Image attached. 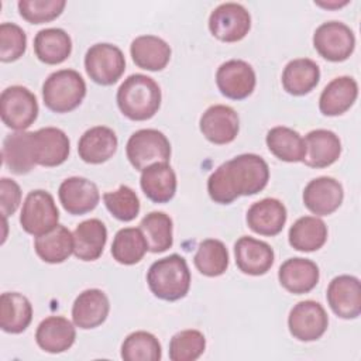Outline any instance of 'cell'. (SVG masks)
<instances>
[{
    "label": "cell",
    "instance_id": "1",
    "mask_svg": "<svg viewBox=\"0 0 361 361\" xmlns=\"http://www.w3.org/2000/svg\"><path fill=\"white\" fill-rule=\"evenodd\" d=\"M269 180V168L257 154H241L221 164L207 179L210 199L219 204H230L240 196L261 192Z\"/></svg>",
    "mask_w": 361,
    "mask_h": 361
},
{
    "label": "cell",
    "instance_id": "2",
    "mask_svg": "<svg viewBox=\"0 0 361 361\" xmlns=\"http://www.w3.org/2000/svg\"><path fill=\"white\" fill-rule=\"evenodd\" d=\"M159 85L142 73L130 75L120 85L116 100L123 116L133 121H145L154 117L161 107Z\"/></svg>",
    "mask_w": 361,
    "mask_h": 361
},
{
    "label": "cell",
    "instance_id": "3",
    "mask_svg": "<svg viewBox=\"0 0 361 361\" xmlns=\"http://www.w3.org/2000/svg\"><path fill=\"white\" fill-rule=\"evenodd\" d=\"M147 283L158 299L175 302L185 298L190 288L186 259L179 254H171L152 262L147 272Z\"/></svg>",
    "mask_w": 361,
    "mask_h": 361
},
{
    "label": "cell",
    "instance_id": "4",
    "mask_svg": "<svg viewBox=\"0 0 361 361\" xmlns=\"http://www.w3.org/2000/svg\"><path fill=\"white\" fill-rule=\"evenodd\" d=\"M86 96V83L79 72L61 69L51 73L42 85V100L54 113L75 110Z\"/></svg>",
    "mask_w": 361,
    "mask_h": 361
},
{
    "label": "cell",
    "instance_id": "5",
    "mask_svg": "<svg viewBox=\"0 0 361 361\" xmlns=\"http://www.w3.org/2000/svg\"><path fill=\"white\" fill-rule=\"evenodd\" d=\"M126 154L134 169L144 171L152 164L169 161L171 142L164 133L155 128H142L130 135Z\"/></svg>",
    "mask_w": 361,
    "mask_h": 361
},
{
    "label": "cell",
    "instance_id": "6",
    "mask_svg": "<svg viewBox=\"0 0 361 361\" xmlns=\"http://www.w3.org/2000/svg\"><path fill=\"white\" fill-rule=\"evenodd\" d=\"M59 210L52 195L42 189L31 190L20 213V224L23 230L34 237L42 235L58 226Z\"/></svg>",
    "mask_w": 361,
    "mask_h": 361
},
{
    "label": "cell",
    "instance_id": "7",
    "mask_svg": "<svg viewBox=\"0 0 361 361\" xmlns=\"http://www.w3.org/2000/svg\"><path fill=\"white\" fill-rule=\"evenodd\" d=\"M0 116L6 127L16 131H25L38 116L35 94L20 85L4 89L0 96Z\"/></svg>",
    "mask_w": 361,
    "mask_h": 361
},
{
    "label": "cell",
    "instance_id": "8",
    "mask_svg": "<svg viewBox=\"0 0 361 361\" xmlns=\"http://www.w3.org/2000/svg\"><path fill=\"white\" fill-rule=\"evenodd\" d=\"M85 69L94 83L102 86L114 85L126 71L124 54L113 44H94L85 55Z\"/></svg>",
    "mask_w": 361,
    "mask_h": 361
},
{
    "label": "cell",
    "instance_id": "9",
    "mask_svg": "<svg viewBox=\"0 0 361 361\" xmlns=\"http://www.w3.org/2000/svg\"><path fill=\"white\" fill-rule=\"evenodd\" d=\"M313 47L319 55L330 62H343L355 48V37L348 25L341 21H327L313 34Z\"/></svg>",
    "mask_w": 361,
    "mask_h": 361
},
{
    "label": "cell",
    "instance_id": "10",
    "mask_svg": "<svg viewBox=\"0 0 361 361\" xmlns=\"http://www.w3.org/2000/svg\"><path fill=\"white\" fill-rule=\"evenodd\" d=\"M251 28L248 10L238 3H223L209 17V30L221 42L241 41Z\"/></svg>",
    "mask_w": 361,
    "mask_h": 361
},
{
    "label": "cell",
    "instance_id": "11",
    "mask_svg": "<svg viewBox=\"0 0 361 361\" xmlns=\"http://www.w3.org/2000/svg\"><path fill=\"white\" fill-rule=\"evenodd\" d=\"M289 333L299 341L319 340L329 327V317L324 307L316 300L296 303L288 316Z\"/></svg>",
    "mask_w": 361,
    "mask_h": 361
},
{
    "label": "cell",
    "instance_id": "12",
    "mask_svg": "<svg viewBox=\"0 0 361 361\" xmlns=\"http://www.w3.org/2000/svg\"><path fill=\"white\" fill-rule=\"evenodd\" d=\"M257 78L252 66L241 59H230L221 63L216 72V85L223 96L231 100H243L255 89Z\"/></svg>",
    "mask_w": 361,
    "mask_h": 361
},
{
    "label": "cell",
    "instance_id": "13",
    "mask_svg": "<svg viewBox=\"0 0 361 361\" xmlns=\"http://www.w3.org/2000/svg\"><path fill=\"white\" fill-rule=\"evenodd\" d=\"M199 128L204 138L213 144L224 145L235 140L240 130V120L235 110L226 104H214L204 110Z\"/></svg>",
    "mask_w": 361,
    "mask_h": 361
},
{
    "label": "cell",
    "instance_id": "14",
    "mask_svg": "<svg viewBox=\"0 0 361 361\" xmlns=\"http://www.w3.org/2000/svg\"><path fill=\"white\" fill-rule=\"evenodd\" d=\"M330 309L341 319H355L361 313V283L357 276L338 275L326 293Z\"/></svg>",
    "mask_w": 361,
    "mask_h": 361
},
{
    "label": "cell",
    "instance_id": "15",
    "mask_svg": "<svg viewBox=\"0 0 361 361\" xmlns=\"http://www.w3.org/2000/svg\"><path fill=\"white\" fill-rule=\"evenodd\" d=\"M344 190L338 180L330 176L312 179L303 189V203L316 216H329L343 203Z\"/></svg>",
    "mask_w": 361,
    "mask_h": 361
},
{
    "label": "cell",
    "instance_id": "16",
    "mask_svg": "<svg viewBox=\"0 0 361 361\" xmlns=\"http://www.w3.org/2000/svg\"><path fill=\"white\" fill-rule=\"evenodd\" d=\"M58 196L62 207L73 216H82L92 212L100 200L96 183L82 176H71L65 179L59 185Z\"/></svg>",
    "mask_w": 361,
    "mask_h": 361
},
{
    "label": "cell",
    "instance_id": "17",
    "mask_svg": "<svg viewBox=\"0 0 361 361\" xmlns=\"http://www.w3.org/2000/svg\"><path fill=\"white\" fill-rule=\"evenodd\" d=\"M234 257L243 274L259 276L267 274L275 259L274 250L265 241L243 235L234 244Z\"/></svg>",
    "mask_w": 361,
    "mask_h": 361
},
{
    "label": "cell",
    "instance_id": "18",
    "mask_svg": "<svg viewBox=\"0 0 361 361\" xmlns=\"http://www.w3.org/2000/svg\"><path fill=\"white\" fill-rule=\"evenodd\" d=\"M1 158L4 166L16 175H25L35 166L32 131H16L3 140Z\"/></svg>",
    "mask_w": 361,
    "mask_h": 361
},
{
    "label": "cell",
    "instance_id": "19",
    "mask_svg": "<svg viewBox=\"0 0 361 361\" xmlns=\"http://www.w3.org/2000/svg\"><path fill=\"white\" fill-rule=\"evenodd\" d=\"M303 164L310 168H326L334 164L341 154V141L330 130L317 128L306 134Z\"/></svg>",
    "mask_w": 361,
    "mask_h": 361
},
{
    "label": "cell",
    "instance_id": "20",
    "mask_svg": "<svg viewBox=\"0 0 361 361\" xmlns=\"http://www.w3.org/2000/svg\"><path fill=\"white\" fill-rule=\"evenodd\" d=\"M286 217V207L281 200L265 197L250 206L247 212V224L259 235L274 237L282 231Z\"/></svg>",
    "mask_w": 361,
    "mask_h": 361
},
{
    "label": "cell",
    "instance_id": "21",
    "mask_svg": "<svg viewBox=\"0 0 361 361\" xmlns=\"http://www.w3.org/2000/svg\"><path fill=\"white\" fill-rule=\"evenodd\" d=\"M110 312L107 295L100 289H86L72 305V320L79 329L89 330L104 323Z\"/></svg>",
    "mask_w": 361,
    "mask_h": 361
},
{
    "label": "cell",
    "instance_id": "22",
    "mask_svg": "<svg viewBox=\"0 0 361 361\" xmlns=\"http://www.w3.org/2000/svg\"><path fill=\"white\" fill-rule=\"evenodd\" d=\"M35 162L39 166H58L69 157V138L56 127H44L32 131Z\"/></svg>",
    "mask_w": 361,
    "mask_h": 361
},
{
    "label": "cell",
    "instance_id": "23",
    "mask_svg": "<svg viewBox=\"0 0 361 361\" xmlns=\"http://www.w3.org/2000/svg\"><path fill=\"white\" fill-rule=\"evenodd\" d=\"M117 135L106 126H96L86 130L78 142V152L86 164H103L117 151Z\"/></svg>",
    "mask_w": 361,
    "mask_h": 361
},
{
    "label": "cell",
    "instance_id": "24",
    "mask_svg": "<svg viewBox=\"0 0 361 361\" xmlns=\"http://www.w3.org/2000/svg\"><path fill=\"white\" fill-rule=\"evenodd\" d=\"M320 272L316 262L307 258H289L278 271V279L282 288L295 295L310 292L319 282Z\"/></svg>",
    "mask_w": 361,
    "mask_h": 361
},
{
    "label": "cell",
    "instance_id": "25",
    "mask_svg": "<svg viewBox=\"0 0 361 361\" xmlns=\"http://www.w3.org/2000/svg\"><path fill=\"white\" fill-rule=\"evenodd\" d=\"M76 338V330L66 317L49 316L44 319L35 331V341L41 350L59 354L69 350Z\"/></svg>",
    "mask_w": 361,
    "mask_h": 361
},
{
    "label": "cell",
    "instance_id": "26",
    "mask_svg": "<svg viewBox=\"0 0 361 361\" xmlns=\"http://www.w3.org/2000/svg\"><path fill=\"white\" fill-rule=\"evenodd\" d=\"M140 185L154 203L169 202L176 192V175L168 162H157L141 171Z\"/></svg>",
    "mask_w": 361,
    "mask_h": 361
},
{
    "label": "cell",
    "instance_id": "27",
    "mask_svg": "<svg viewBox=\"0 0 361 361\" xmlns=\"http://www.w3.org/2000/svg\"><path fill=\"white\" fill-rule=\"evenodd\" d=\"M358 96V85L351 76H338L323 89L319 97V109L324 116L344 114Z\"/></svg>",
    "mask_w": 361,
    "mask_h": 361
},
{
    "label": "cell",
    "instance_id": "28",
    "mask_svg": "<svg viewBox=\"0 0 361 361\" xmlns=\"http://www.w3.org/2000/svg\"><path fill=\"white\" fill-rule=\"evenodd\" d=\"M133 62L145 71H162L171 59V47L157 35H140L130 45Z\"/></svg>",
    "mask_w": 361,
    "mask_h": 361
},
{
    "label": "cell",
    "instance_id": "29",
    "mask_svg": "<svg viewBox=\"0 0 361 361\" xmlns=\"http://www.w3.org/2000/svg\"><path fill=\"white\" fill-rule=\"evenodd\" d=\"M107 228L99 219L79 223L73 231V254L82 261H96L106 245Z\"/></svg>",
    "mask_w": 361,
    "mask_h": 361
},
{
    "label": "cell",
    "instance_id": "30",
    "mask_svg": "<svg viewBox=\"0 0 361 361\" xmlns=\"http://www.w3.org/2000/svg\"><path fill=\"white\" fill-rule=\"evenodd\" d=\"M32 320L30 300L18 292H4L0 296V327L10 334L23 333Z\"/></svg>",
    "mask_w": 361,
    "mask_h": 361
},
{
    "label": "cell",
    "instance_id": "31",
    "mask_svg": "<svg viewBox=\"0 0 361 361\" xmlns=\"http://www.w3.org/2000/svg\"><path fill=\"white\" fill-rule=\"evenodd\" d=\"M320 80L319 65L309 58H298L285 66L282 72V86L293 96L310 93Z\"/></svg>",
    "mask_w": 361,
    "mask_h": 361
},
{
    "label": "cell",
    "instance_id": "32",
    "mask_svg": "<svg viewBox=\"0 0 361 361\" xmlns=\"http://www.w3.org/2000/svg\"><path fill=\"white\" fill-rule=\"evenodd\" d=\"M35 56L47 65H58L72 52V39L62 28H44L34 38Z\"/></svg>",
    "mask_w": 361,
    "mask_h": 361
},
{
    "label": "cell",
    "instance_id": "33",
    "mask_svg": "<svg viewBox=\"0 0 361 361\" xmlns=\"http://www.w3.org/2000/svg\"><path fill=\"white\" fill-rule=\"evenodd\" d=\"M288 240L298 251H317L327 241V226L316 216H303L290 226Z\"/></svg>",
    "mask_w": 361,
    "mask_h": 361
},
{
    "label": "cell",
    "instance_id": "34",
    "mask_svg": "<svg viewBox=\"0 0 361 361\" xmlns=\"http://www.w3.org/2000/svg\"><path fill=\"white\" fill-rule=\"evenodd\" d=\"M34 250L44 262L61 264L73 252V233L58 224L51 231L35 237Z\"/></svg>",
    "mask_w": 361,
    "mask_h": 361
},
{
    "label": "cell",
    "instance_id": "35",
    "mask_svg": "<svg viewBox=\"0 0 361 361\" xmlns=\"http://www.w3.org/2000/svg\"><path fill=\"white\" fill-rule=\"evenodd\" d=\"M267 147L283 162H302L305 158V140L293 128L278 126L267 133Z\"/></svg>",
    "mask_w": 361,
    "mask_h": 361
},
{
    "label": "cell",
    "instance_id": "36",
    "mask_svg": "<svg viewBox=\"0 0 361 361\" xmlns=\"http://www.w3.org/2000/svg\"><path fill=\"white\" fill-rule=\"evenodd\" d=\"M147 251L148 245L140 227H126L116 233L111 244V255L118 264H138Z\"/></svg>",
    "mask_w": 361,
    "mask_h": 361
},
{
    "label": "cell",
    "instance_id": "37",
    "mask_svg": "<svg viewBox=\"0 0 361 361\" xmlns=\"http://www.w3.org/2000/svg\"><path fill=\"white\" fill-rule=\"evenodd\" d=\"M172 219L164 212H151L142 217L140 230L148 245V251L158 254L164 252L173 244Z\"/></svg>",
    "mask_w": 361,
    "mask_h": 361
},
{
    "label": "cell",
    "instance_id": "38",
    "mask_svg": "<svg viewBox=\"0 0 361 361\" xmlns=\"http://www.w3.org/2000/svg\"><path fill=\"white\" fill-rule=\"evenodd\" d=\"M193 262L202 275L220 276L228 267V251L220 240L207 238L199 244Z\"/></svg>",
    "mask_w": 361,
    "mask_h": 361
},
{
    "label": "cell",
    "instance_id": "39",
    "mask_svg": "<svg viewBox=\"0 0 361 361\" xmlns=\"http://www.w3.org/2000/svg\"><path fill=\"white\" fill-rule=\"evenodd\" d=\"M162 348L158 338L148 331H134L121 344V358L124 361H159Z\"/></svg>",
    "mask_w": 361,
    "mask_h": 361
},
{
    "label": "cell",
    "instance_id": "40",
    "mask_svg": "<svg viewBox=\"0 0 361 361\" xmlns=\"http://www.w3.org/2000/svg\"><path fill=\"white\" fill-rule=\"evenodd\" d=\"M206 348V338L202 331L189 329L176 333L169 341V358L172 361H195Z\"/></svg>",
    "mask_w": 361,
    "mask_h": 361
},
{
    "label": "cell",
    "instance_id": "41",
    "mask_svg": "<svg viewBox=\"0 0 361 361\" xmlns=\"http://www.w3.org/2000/svg\"><path fill=\"white\" fill-rule=\"evenodd\" d=\"M103 202L111 216L120 221H131L140 213V199L127 185L118 186L117 190L106 192Z\"/></svg>",
    "mask_w": 361,
    "mask_h": 361
},
{
    "label": "cell",
    "instance_id": "42",
    "mask_svg": "<svg viewBox=\"0 0 361 361\" xmlns=\"http://www.w3.org/2000/svg\"><path fill=\"white\" fill-rule=\"evenodd\" d=\"M20 16L31 24H42L59 17L66 6L65 0H20Z\"/></svg>",
    "mask_w": 361,
    "mask_h": 361
},
{
    "label": "cell",
    "instance_id": "43",
    "mask_svg": "<svg viewBox=\"0 0 361 361\" xmlns=\"http://www.w3.org/2000/svg\"><path fill=\"white\" fill-rule=\"evenodd\" d=\"M27 48V35L24 30L14 23L0 25V61L14 62L23 56Z\"/></svg>",
    "mask_w": 361,
    "mask_h": 361
},
{
    "label": "cell",
    "instance_id": "44",
    "mask_svg": "<svg viewBox=\"0 0 361 361\" xmlns=\"http://www.w3.org/2000/svg\"><path fill=\"white\" fill-rule=\"evenodd\" d=\"M21 203V189L17 182L8 178L0 179V207L3 217H8L16 213Z\"/></svg>",
    "mask_w": 361,
    "mask_h": 361
},
{
    "label": "cell",
    "instance_id": "45",
    "mask_svg": "<svg viewBox=\"0 0 361 361\" xmlns=\"http://www.w3.org/2000/svg\"><path fill=\"white\" fill-rule=\"evenodd\" d=\"M317 6H320V7H324V8H337V7H343V6H345L348 1H343V3H320V1H314Z\"/></svg>",
    "mask_w": 361,
    "mask_h": 361
}]
</instances>
